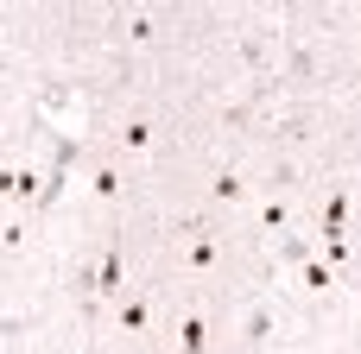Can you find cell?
<instances>
[{"label": "cell", "mask_w": 361, "mask_h": 354, "mask_svg": "<svg viewBox=\"0 0 361 354\" xmlns=\"http://www.w3.org/2000/svg\"><path fill=\"white\" fill-rule=\"evenodd\" d=\"M95 291H121V247H108V260L95 272Z\"/></svg>", "instance_id": "obj_1"}, {"label": "cell", "mask_w": 361, "mask_h": 354, "mask_svg": "<svg viewBox=\"0 0 361 354\" xmlns=\"http://www.w3.org/2000/svg\"><path fill=\"white\" fill-rule=\"evenodd\" d=\"M178 336H184V354H203V342H209V329H203L197 317H184V329H178Z\"/></svg>", "instance_id": "obj_2"}, {"label": "cell", "mask_w": 361, "mask_h": 354, "mask_svg": "<svg viewBox=\"0 0 361 354\" xmlns=\"http://www.w3.org/2000/svg\"><path fill=\"white\" fill-rule=\"evenodd\" d=\"M343 215H349V196H330V209H324V234H343Z\"/></svg>", "instance_id": "obj_3"}, {"label": "cell", "mask_w": 361, "mask_h": 354, "mask_svg": "<svg viewBox=\"0 0 361 354\" xmlns=\"http://www.w3.org/2000/svg\"><path fill=\"white\" fill-rule=\"evenodd\" d=\"M121 329H146V304H140V298L121 304Z\"/></svg>", "instance_id": "obj_4"}, {"label": "cell", "mask_w": 361, "mask_h": 354, "mask_svg": "<svg viewBox=\"0 0 361 354\" xmlns=\"http://www.w3.org/2000/svg\"><path fill=\"white\" fill-rule=\"evenodd\" d=\"M267 329H273V310H254V317H247V342L260 348V342H267Z\"/></svg>", "instance_id": "obj_5"}, {"label": "cell", "mask_w": 361, "mask_h": 354, "mask_svg": "<svg viewBox=\"0 0 361 354\" xmlns=\"http://www.w3.org/2000/svg\"><path fill=\"white\" fill-rule=\"evenodd\" d=\"M121 146H133V152H140V146H152V127H140V120H133V127L121 133Z\"/></svg>", "instance_id": "obj_6"}]
</instances>
